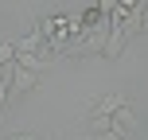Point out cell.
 <instances>
[{
	"mask_svg": "<svg viewBox=\"0 0 148 140\" xmlns=\"http://www.w3.org/2000/svg\"><path fill=\"white\" fill-rule=\"evenodd\" d=\"M39 86V70H23L20 62H16V70H12V94H27V89H35Z\"/></svg>",
	"mask_w": 148,
	"mask_h": 140,
	"instance_id": "6da1fadb",
	"label": "cell"
},
{
	"mask_svg": "<svg viewBox=\"0 0 148 140\" xmlns=\"http://www.w3.org/2000/svg\"><path fill=\"white\" fill-rule=\"evenodd\" d=\"M125 43H129V39H125V31H121V23H113V31H109V39H105L101 55H105V59H117V55L125 51Z\"/></svg>",
	"mask_w": 148,
	"mask_h": 140,
	"instance_id": "7a4b0ae2",
	"label": "cell"
},
{
	"mask_svg": "<svg viewBox=\"0 0 148 140\" xmlns=\"http://www.w3.org/2000/svg\"><path fill=\"white\" fill-rule=\"evenodd\" d=\"M121 105H125V97H121V94H105L101 101H97L94 109H90V117H113V113H117Z\"/></svg>",
	"mask_w": 148,
	"mask_h": 140,
	"instance_id": "3957f363",
	"label": "cell"
},
{
	"mask_svg": "<svg viewBox=\"0 0 148 140\" xmlns=\"http://www.w3.org/2000/svg\"><path fill=\"white\" fill-rule=\"evenodd\" d=\"M43 47H47V35H43V31H27V35H23V39H16V51H43Z\"/></svg>",
	"mask_w": 148,
	"mask_h": 140,
	"instance_id": "277c9868",
	"label": "cell"
},
{
	"mask_svg": "<svg viewBox=\"0 0 148 140\" xmlns=\"http://www.w3.org/2000/svg\"><path fill=\"white\" fill-rule=\"evenodd\" d=\"M16 62V39H0V70Z\"/></svg>",
	"mask_w": 148,
	"mask_h": 140,
	"instance_id": "5b68a950",
	"label": "cell"
},
{
	"mask_svg": "<svg viewBox=\"0 0 148 140\" xmlns=\"http://www.w3.org/2000/svg\"><path fill=\"white\" fill-rule=\"evenodd\" d=\"M12 70H16V62H12V66H4V70H0V105H4L8 97H12Z\"/></svg>",
	"mask_w": 148,
	"mask_h": 140,
	"instance_id": "8992f818",
	"label": "cell"
},
{
	"mask_svg": "<svg viewBox=\"0 0 148 140\" xmlns=\"http://www.w3.org/2000/svg\"><path fill=\"white\" fill-rule=\"evenodd\" d=\"M97 12H101V16H113V12H117V0H97Z\"/></svg>",
	"mask_w": 148,
	"mask_h": 140,
	"instance_id": "52a82bcc",
	"label": "cell"
},
{
	"mask_svg": "<svg viewBox=\"0 0 148 140\" xmlns=\"http://www.w3.org/2000/svg\"><path fill=\"white\" fill-rule=\"evenodd\" d=\"M12 140H39V136H27V132H23V136H12Z\"/></svg>",
	"mask_w": 148,
	"mask_h": 140,
	"instance_id": "ba28073f",
	"label": "cell"
},
{
	"mask_svg": "<svg viewBox=\"0 0 148 140\" xmlns=\"http://www.w3.org/2000/svg\"><path fill=\"white\" fill-rule=\"evenodd\" d=\"M144 27H148V0H144Z\"/></svg>",
	"mask_w": 148,
	"mask_h": 140,
	"instance_id": "9c48e42d",
	"label": "cell"
}]
</instances>
